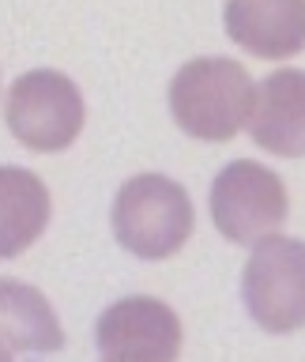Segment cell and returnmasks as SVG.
Segmentation results:
<instances>
[{"label": "cell", "instance_id": "obj_8", "mask_svg": "<svg viewBox=\"0 0 305 362\" xmlns=\"http://www.w3.org/2000/svg\"><path fill=\"white\" fill-rule=\"evenodd\" d=\"M249 132L271 155L282 158L305 155V72L279 68L256 87Z\"/></svg>", "mask_w": 305, "mask_h": 362}, {"label": "cell", "instance_id": "obj_7", "mask_svg": "<svg viewBox=\"0 0 305 362\" xmlns=\"http://www.w3.org/2000/svg\"><path fill=\"white\" fill-rule=\"evenodd\" d=\"M222 23L245 53L264 61L305 49V0H226Z\"/></svg>", "mask_w": 305, "mask_h": 362}, {"label": "cell", "instance_id": "obj_4", "mask_svg": "<svg viewBox=\"0 0 305 362\" xmlns=\"http://www.w3.org/2000/svg\"><path fill=\"white\" fill-rule=\"evenodd\" d=\"M290 215V200L279 174L268 166L237 158L215 177L211 185V219L226 242L256 245L260 238L275 234Z\"/></svg>", "mask_w": 305, "mask_h": 362}, {"label": "cell", "instance_id": "obj_3", "mask_svg": "<svg viewBox=\"0 0 305 362\" xmlns=\"http://www.w3.org/2000/svg\"><path fill=\"white\" fill-rule=\"evenodd\" d=\"M241 294L264 332H294L305 325V242L260 238L241 276Z\"/></svg>", "mask_w": 305, "mask_h": 362}, {"label": "cell", "instance_id": "obj_1", "mask_svg": "<svg viewBox=\"0 0 305 362\" xmlns=\"http://www.w3.org/2000/svg\"><path fill=\"white\" fill-rule=\"evenodd\" d=\"M256 106V87L237 61L226 57H196L169 83L174 121L196 140H234L249 124Z\"/></svg>", "mask_w": 305, "mask_h": 362}, {"label": "cell", "instance_id": "obj_5", "mask_svg": "<svg viewBox=\"0 0 305 362\" xmlns=\"http://www.w3.org/2000/svg\"><path fill=\"white\" fill-rule=\"evenodd\" d=\"M8 129L30 151H64L83 129V98L61 72H27L8 90Z\"/></svg>", "mask_w": 305, "mask_h": 362}, {"label": "cell", "instance_id": "obj_9", "mask_svg": "<svg viewBox=\"0 0 305 362\" xmlns=\"http://www.w3.org/2000/svg\"><path fill=\"white\" fill-rule=\"evenodd\" d=\"M0 336H4V358L19 351H56L64 344L49 302L16 279L0 283Z\"/></svg>", "mask_w": 305, "mask_h": 362}, {"label": "cell", "instance_id": "obj_10", "mask_svg": "<svg viewBox=\"0 0 305 362\" xmlns=\"http://www.w3.org/2000/svg\"><path fill=\"white\" fill-rule=\"evenodd\" d=\"M49 223V192L30 170H0V253L19 257Z\"/></svg>", "mask_w": 305, "mask_h": 362}, {"label": "cell", "instance_id": "obj_2", "mask_svg": "<svg viewBox=\"0 0 305 362\" xmlns=\"http://www.w3.org/2000/svg\"><path fill=\"white\" fill-rule=\"evenodd\" d=\"M113 234L128 253L143 260L174 257L192 234L189 192L162 174H140L124 181L113 200Z\"/></svg>", "mask_w": 305, "mask_h": 362}, {"label": "cell", "instance_id": "obj_6", "mask_svg": "<svg viewBox=\"0 0 305 362\" xmlns=\"http://www.w3.org/2000/svg\"><path fill=\"white\" fill-rule=\"evenodd\" d=\"M98 351L109 362H169L181 351V321L158 298H121L98 317Z\"/></svg>", "mask_w": 305, "mask_h": 362}]
</instances>
